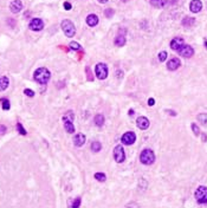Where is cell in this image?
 I'll list each match as a JSON object with an SVG mask.
<instances>
[{"mask_svg":"<svg viewBox=\"0 0 207 208\" xmlns=\"http://www.w3.org/2000/svg\"><path fill=\"white\" fill-rule=\"evenodd\" d=\"M33 77H35V80L39 84H46L50 80L51 74L46 68H39L35 71Z\"/></svg>","mask_w":207,"mask_h":208,"instance_id":"cell-1","label":"cell"},{"mask_svg":"<svg viewBox=\"0 0 207 208\" xmlns=\"http://www.w3.org/2000/svg\"><path fill=\"white\" fill-rule=\"evenodd\" d=\"M140 161L142 164L151 166L155 162V154L151 149H143L140 154Z\"/></svg>","mask_w":207,"mask_h":208,"instance_id":"cell-2","label":"cell"},{"mask_svg":"<svg viewBox=\"0 0 207 208\" xmlns=\"http://www.w3.org/2000/svg\"><path fill=\"white\" fill-rule=\"evenodd\" d=\"M62 30H63L64 35L69 38L74 37L76 35V27L71 20H68V19L63 20L62 21Z\"/></svg>","mask_w":207,"mask_h":208,"instance_id":"cell-3","label":"cell"},{"mask_svg":"<svg viewBox=\"0 0 207 208\" xmlns=\"http://www.w3.org/2000/svg\"><path fill=\"white\" fill-rule=\"evenodd\" d=\"M194 195H195V199L199 203H207V187H205V186L198 187Z\"/></svg>","mask_w":207,"mask_h":208,"instance_id":"cell-4","label":"cell"},{"mask_svg":"<svg viewBox=\"0 0 207 208\" xmlns=\"http://www.w3.org/2000/svg\"><path fill=\"white\" fill-rule=\"evenodd\" d=\"M95 74L98 79H101V80L105 79L108 77V66L104 63H98L95 68Z\"/></svg>","mask_w":207,"mask_h":208,"instance_id":"cell-5","label":"cell"},{"mask_svg":"<svg viewBox=\"0 0 207 208\" xmlns=\"http://www.w3.org/2000/svg\"><path fill=\"white\" fill-rule=\"evenodd\" d=\"M114 158H115V161L117 163L124 162V160H126V152H124V149H123L122 146L115 147V149H114Z\"/></svg>","mask_w":207,"mask_h":208,"instance_id":"cell-6","label":"cell"},{"mask_svg":"<svg viewBox=\"0 0 207 208\" xmlns=\"http://www.w3.org/2000/svg\"><path fill=\"white\" fill-rule=\"evenodd\" d=\"M121 141H122V143L126 144V146H132V144L135 143V141H136V135H135V132H132V131L124 132L123 136L121 137Z\"/></svg>","mask_w":207,"mask_h":208,"instance_id":"cell-7","label":"cell"},{"mask_svg":"<svg viewBox=\"0 0 207 208\" xmlns=\"http://www.w3.org/2000/svg\"><path fill=\"white\" fill-rule=\"evenodd\" d=\"M29 27H30V30H32V31H41V30L44 29V23H43L41 19L35 18L31 20Z\"/></svg>","mask_w":207,"mask_h":208,"instance_id":"cell-8","label":"cell"},{"mask_svg":"<svg viewBox=\"0 0 207 208\" xmlns=\"http://www.w3.org/2000/svg\"><path fill=\"white\" fill-rule=\"evenodd\" d=\"M184 45H185V40L181 37L174 38V39L170 41V47H172V50H174V51L181 50V47H182Z\"/></svg>","mask_w":207,"mask_h":208,"instance_id":"cell-9","label":"cell"},{"mask_svg":"<svg viewBox=\"0 0 207 208\" xmlns=\"http://www.w3.org/2000/svg\"><path fill=\"white\" fill-rule=\"evenodd\" d=\"M178 52H179L180 56L185 57V58H190V57L194 55V50H193V47L189 46V45H184V46L181 47V50H179Z\"/></svg>","mask_w":207,"mask_h":208,"instance_id":"cell-10","label":"cell"},{"mask_svg":"<svg viewBox=\"0 0 207 208\" xmlns=\"http://www.w3.org/2000/svg\"><path fill=\"white\" fill-rule=\"evenodd\" d=\"M136 124H137V128L139 129H141V130H146V129H148L149 128V119L147 118V117H145V116H141V117H139L137 119H136Z\"/></svg>","mask_w":207,"mask_h":208,"instance_id":"cell-11","label":"cell"},{"mask_svg":"<svg viewBox=\"0 0 207 208\" xmlns=\"http://www.w3.org/2000/svg\"><path fill=\"white\" fill-rule=\"evenodd\" d=\"M180 65H181V62H180L179 58H172L167 63V69L169 71H175V70H178L180 68Z\"/></svg>","mask_w":207,"mask_h":208,"instance_id":"cell-12","label":"cell"},{"mask_svg":"<svg viewBox=\"0 0 207 208\" xmlns=\"http://www.w3.org/2000/svg\"><path fill=\"white\" fill-rule=\"evenodd\" d=\"M202 8V2L200 0H192L190 1V5H189V10L193 12V13H198L200 12Z\"/></svg>","mask_w":207,"mask_h":208,"instance_id":"cell-13","label":"cell"},{"mask_svg":"<svg viewBox=\"0 0 207 208\" xmlns=\"http://www.w3.org/2000/svg\"><path fill=\"white\" fill-rule=\"evenodd\" d=\"M85 143V135L82 132H78L74 136V144L76 147H82Z\"/></svg>","mask_w":207,"mask_h":208,"instance_id":"cell-14","label":"cell"},{"mask_svg":"<svg viewBox=\"0 0 207 208\" xmlns=\"http://www.w3.org/2000/svg\"><path fill=\"white\" fill-rule=\"evenodd\" d=\"M10 10L13 12V13H18L23 10V2L20 0H13L10 5Z\"/></svg>","mask_w":207,"mask_h":208,"instance_id":"cell-15","label":"cell"},{"mask_svg":"<svg viewBox=\"0 0 207 208\" xmlns=\"http://www.w3.org/2000/svg\"><path fill=\"white\" fill-rule=\"evenodd\" d=\"M63 121H64V128L68 131V134H74L75 132V127L72 124V121L69 119V118H64V117H63Z\"/></svg>","mask_w":207,"mask_h":208,"instance_id":"cell-16","label":"cell"},{"mask_svg":"<svg viewBox=\"0 0 207 208\" xmlns=\"http://www.w3.org/2000/svg\"><path fill=\"white\" fill-rule=\"evenodd\" d=\"M87 24L89 25V26H96L97 24H98V17L96 16V14H89L88 17H87Z\"/></svg>","mask_w":207,"mask_h":208,"instance_id":"cell-17","label":"cell"},{"mask_svg":"<svg viewBox=\"0 0 207 208\" xmlns=\"http://www.w3.org/2000/svg\"><path fill=\"white\" fill-rule=\"evenodd\" d=\"M8 85H10V80H8V78L7 77H0V91H4V90H6L7 88H8Z\"/></svg>","mask_w":207,"mask_h":208,"instance_id":"cell-18","label":"cell"},{"mask_svg":"<svg viewBox=\"0 0 207 208\" xmlns=\"http://www.w3.org/2000/svg\"><path fill=\"white\" fill-rule=\"evenodd\" d=\"M151 4L156 8H162L167 5V0H151Z\"/></svg>","mask_w":207,"mask_h":208,"instance_id":"cell-19","label":"cell"},{"mask_svg":"<svg viewBox=\"0 0 207 208\" xmlns=\"http://www.w3.org/2000/svg\"><path fill=\"white\" fill-rule=\"evenodd\" d=\"M94 122H95V124H96L97 127H102V125L104 124V116H103L102 113L96 115V116H95Z\"/></svg>","mask_w":207,"mask_h":208,"instance_id":"cell-20","label":"cell"},{"mask_svg":"<svg viewBox=\"0 0 207 208\" xmlns=\"http://www.w3.org/2000/svg\"><path fill=\"white\" fill-rule=\"evenodd\" d=\"M126 38L124 36H117V37L115 38V40H114V44L116 45V46H124V44H126Z\"/></svg>","mask_w":207,"mask_h":208,"instance_id":"cell-21","label":"cell"},{"mask_svg":"<svg viewBox=\"0 0 207 208\" xmlns=\"http://www.w3.org/2000/svg\"><path fill=\"white\" fill-rule=\"evenodd\" d=\"M194 23H195V19L190 18V17H185L182 20V25L186 27H190L192 25H194Z\"/></svg>","mask_w":207,"mask_h":208,"instance_id":"cell-22","label":"cell"},{"mask_svg":"<svg viewBox=\"0 0 207 208\" xmlns=\"http://www.w3.org/2000/svg\"><path fill=\"white\" fill-rule=\"evenodd\" d=\"M101 149H102V144L98 141H94L91 143V150L94 152H98V151H101Z\"/></svg>","mask_w":207,"mask_h":208,"instance_id":"cell-23","label":"cell"},{"mask_svg":"<svg viewBox=\"0 0 207 208\" xmlns=\"http://www.w3.org/2000/svg\"><path fill=\"white\" fill-rule=\"evenodd\" d=\"M94 177L97 181H99V182H104V181L107 180V176H105L104 173H96L94 175Z\"/></svg>","mask_w":207,"mask_h":208,"instance_id":"cell-24","label":"cell"},{"mask_svg":"<svg viewBox=\"0 0 207 208\" xmlns=\"http://www.w3.org/2000/svg\"><path fill=\"white\" fill-rule=\"evenodd\" d=\"M198 121L201 124L207 125V113H200V115H198Z\"/></svg>","mask_w":207,"mask_h":208,"instance_id":"cell-25","label":"cell"},{"mask_svg":"<svg viewBox=\"0 0 207 208\" xmlns=\"http://www.w3.org/2000/svg\"><path fill=\"white\" fill-rule=\"evenodd\" d=\"M70 49L74 50V51H82V46L78 43H76V41H71L70 43Z\"/></svg>","mask_w":207,"mask_h":208,"instance_id":"cell-26","label":"cell"},{"mask_svg":"<svg viewBox=\"0 0 207 208\" xmlns=\"http://www.w3.org/2000/svg\"><path fill=\"white\" fill-rule=\"evenodd\" d=\"M114 13H115V11H114L113 8H107V10L104 11V16H105L107 18H111L114 16Z\"/></svg>","mask_w":207,"mask_h":208,"instance_id":"cell-27","label":"cell"},{"mask_svg":"<svg viewBox=\"0 0 207 208\" xmlns=\"http://www.w3.org/2000/svg\"><path fill=\"white\" fill-rule=\"evenodd\" d=\"M192 130H193L195 136H199L200 135V129H199V127L195 123H192Z\"/></svg>","mask_w":207,"mask_h":208,"instance_id":"cell-28","label":"cell"},{"mask_svg":"<svg viewBox=\"0 0 207 208\" xmlns=\"http://www.w3.org/2000/svg\"><path fill=\"white\" fill-rule=\"evenodd\" d=\"M17 129H18V132L20 134V135H24V136H25V135L27 134V132H26V130L24 129V127H23V124H21V123H18V124H17Z\"/></svg>","mask_w":207,"mask_h":208,"instance_id":"cell-29","label":"cell"},{"mask_svg":"<svg viewBox=\"0 0 207 208\" xmlns=\"http://www.w3.org/2000/svg\"><path fill=\"white\" fill-rule=\"evenodd\" d=\"M1 102H2V109H4V110H8V109H10V102H8L6 98H2Z\"/></svg>","mask_w":207,"mask_h":208,"instance_id":"cell-30","label":"cell"},{"mask_svg":"<svg viewBox=\"0 0 207 208\" xmlns=\"http://www.w3.org/2000/svg\"><path fill=\"white\" fill-rule=\"evenodd\" d=\"M166 58H167V52H166V51H161V52L159 53V60H160V62H165Z\"/></svg>","mask_w":207,"mask_h":208,"instance_id":"cell-31","label":"cell"},{"mask_svg":"<svg viewBox=\"0 0 207 208\" xmlns=\"http://www.w3.org/2000/svg\"><path fill=\"white\" fill-rule=\"evenodd\" d=\"M79 206H81V199H79V197H77V199H75V200H74V202H72L71 207L77 208V207H79Z\"/></svg>","mask_w":207,"mask_h":208,"instance_id":"cell-32","label":"cell"},{"mask_svg":"<svg viewBox=\"0 0 207 208\" xmlns=\"http://www.w3.org/2000/svg\"><path fill=\"white\" fill-rule=\"evenodd\" d=\"M64 118H69V119L74 121V118H75V115H74V113H72V111H68V113H65Z\"/></svg>","mask_w":207,"mask_h":208,"instance_id":"cell-33","label":"cell"},{"mask_svg":"<svg viewBox=\"0 0 207 208\" xmlns=\"http://www.w3.org/2000/svg\"><path fill=\"white\" fill-rule=\"evenodd\" d=\"M24 94L26 95V96H29V97H35V92L32 90H30V89H25L24 90Z\"/></svg>","mask_w":207,"mask_h":208,"instance_id":"cell-34","label":"cell"},{"mask_svg":"<svg viewBox=\"0 0 207 208\" xmlns=\"http://www.w3.org/2000/svg\"><path fill=\"white\" fill-rule=\"evenodd\" d=\"M6 134V127L5 125H0V135Z\"/></svg>","mask_w":207,"mask_h":208,"instance_id":"cell-35","label":"cell"},{"mask_svg":"<svg viewBox=\"0 0 207 208\" xmlns=\"http://www.w3.org/2000/svg\"><path fill=\"white\" fill-rule=\"evenodd\" d=\"M64 8H65V10H71V4L68 2V1L64 2Z\"/></svg>","mask_w":207,"mask_h":208,"instance_id":"cell-36","label":"cell"},{"mask_svg":"<svg viewBox=\"0 0 207 208\" xmlns=\"http://www.w3.org/2000/svg\"><path fill=\"white\" fill-rule=\"evenodd\" d=\"M154 104H155V99H154V98H149V99H148V105H149V107H153Z\"/></svg>","mask_w":207,"mask_h":208,"instance_id":"cell-37","label":"cell"},{"mask_svg":"<svg viewBox=\"0 0 207 208\" xmlns=\"http://www.w3.org/2000/svg\"><path fill=\"white\" fill-rule=\"evenodd\" d=\"M85 72H88V78H89V80H93V77H91V75H90V69H89V68H87Z\"/></svg>","mask_w":207,"mask_h":208,"instance_id":"cell-38","label":"cell"},{"mask_svg":"<svg viewBox=\"0 0 207 208\" xmlns=\"http://www.w3.org/2000/svg\"><path fill=\"white\" fill-rule=\"evenodd\" d=\"M167 113H170V116H176V113L175 111H172V110H166Z\"/></svg>","mask_w":207,"mask_h":208,"instance_id":"cell-39","label":"cell"},{"mask_svg":"<svg viewBox=\"0 0 207 208\" xmlns=\"http://www.w3.org/2000/svg\"><path fill=\"white\" fill-rule=\"evenodd\" d=\"M109 0H98V2H101V4H105V2H108Z\"/></svg>","mask_w":207,"mask_h":208,"instance_id":"cell-40","label":"cell"},{"mask_svg":"<svg viewBox=\"0 0 207 208\" xmlns=\"http://www.w3.org/2000/svg\"><path fill=\"white\" fill-rule=\"evenodd\" d=\"M132 113H134V111H132V109H130L129 110V116H132Z\"/></svg>","mask_w":207,"mask_h":208,"instance_id":"cell-41","label":"cell"},{"mask_svg":"<svg viewBox=\"0 0 207 208\" xmlns=\"http://www.w3.org/2000/svg\"><path fill=\"white\" fill-rule=\"evenodd\" d=\"M121 1H123V2H127V1H128V0H121Z\"/></svg>","mask_w":207,"mask_h":208,"instance_id":"cell-42","label":"cell"}]
</instances>
